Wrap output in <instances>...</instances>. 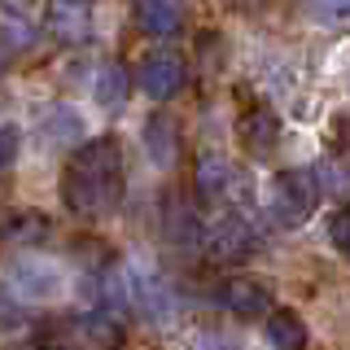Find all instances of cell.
Instances as JSON below:
<instances>
[{"label": "cell", "instance_id": "cell-1", "mask_svg": "<svg viewBox=\"0 0 350 350\" xmlns=\"http://www.w3.org/2000/svg\"><path fill=\"white\" fill-rule=\"evenodd\" d=\"M123 145L118 136L83 140L62 171V202L79 219H101L123 206Z\"/></svg>", "mask_w": 350, "mask_h": 350}, {"label": "cell", "instance_id": "cell-2", "mask_svg": "<svg viewBox=\"0 0 350 350\" xmlns=\"http://www.w3.org/2000/svg\"><path fill=\"white\" fill-rule=\"evenodd\" d=\"M320 180H315L311 167H289L271 180V197H267V211L280 228H302L306 219L315 215L320 206Z\"/></svg>", "mask_w": 350, "mask_h": 350}, {"label": "cell", "instance_id": "cell-3", "mask_svg": "<svg viewBox=\"0 0 350 350\" xmlns=\"http://www.w3.org/2000/svg\"><path fill=\"white\" fill-rule=\"evenodd\" d=\"M184 75H189V66H184L180 53L158 49V53H145V57H140V66L131 70V83H136L149 101H171L184 88Z\"/></svg>", "mask_w": 350, "mask_h": 350}, {"label": "cell", "instance_id": "cell-4", "mask_svg": "<svg viewBox=\"0 0 350 350\" xmlns=\"http://www.w3.org/2000/svg\"><path fill=\"white\" fill-rule=\"evenodd\" d=\"M202 245H206V254H211V262H245L254 254L258 237L245 219L232 215V219H219L211 232H202Z\"/></svg>", "mask_w": 350, "mask_h": 350}, {"label": "cell", "instance_id": "cell-5", "mask_svg": "<svg viewBox=\"0 0 350 350\" xmlns=\"http://www.w3.org/2000/svg\"><path fill=\"white\" fill-rule=\"evenodd\" d=\"M219 306L237 320H258L271 311V289L254 276H228L219 284Z\"/></svg>", "mask_w": 350, "mask_h": 350}, {"label": "cell", "instance_id": "cell-6", "mask_svg": "<svg viewBox=\"0 0 350 350\" xmlns=\"http://www.w3.org/2000/svg\"><path fill=\"white\" fill-rule=\"evenodd\" d=\"M44 27L62 44H83L92 36V0H49Z\"/></svg>", "mask_w": 350, "mask_h": 350}, {"label": "cell", "instance_id": "cell-7", "mask_svg": "<svg viewBox=\"0 0 350 350\" xmlns=\"http://www.w3.org/2000/svg\"><path fill=\"white\" fill-rule=\"evenodd\" d=\"M131 14H136V27L153 40H175L184 31V0H131Z\"/></svg>", "mask_w": 350, "mask_h": 350}, {"label": "cell", "instance_id": "cell-8", "mask_svg": "<svg viewBox=\"0 0 350 350\" xmlns=\"http://www.w3.org/2000/svg\"><path fill=\"white\" fill-rule=\"evenodd\" d=\"M9 280H14V289L31 302H49V298L62 293V271L44 258H18L14 267H9Z\"/></svg>", "mask_w": 350, "mask_h": 350}, {"label": "cell", "instance_id": "cell-9", "mask_svg": "<svg viewBox=\"0 0 350 350\" xmlns=\"http://www.w3.org/2000/svg\"><path fill=\"white\" fill-rule=\"evenodd\" d=\"M237 136H241V145L254 153V158L271 153V149L280 145V118H276V109H267V105H250L245 114L237 118Z\"/></svg>", "mask_w": 350, "mask_h": 350}, {"label": "cell", "instance_id": "cell-10", "mask_svg": "<svg viewBox=\"0 0 350 350\" xmlns=\"http://www.w3.org/2000/svg\"><path fill=\"white\" fill-rule=\"evenodd\" d=\"M180 123H175L171 114H149V123H145V153H149V162L153 167H162V171H171L175 162H180Z\"/></svg>", "mask_w": 350, "mask_h": 350}, {"label": "cell", "instance_id": "cell-11", "mask_svg": "<svg viewBox=\"0 0 350 350\" xmlns=\"http://www.w3.org/2000/svg\"><path fill=\"white\" fill-rule=\"evenodd\" d=\"M193 184H197V197H202L206 206H215V202H224V197H228V184H232V167H228V162L219 158L215 149H206L202 158H197V175H193Z\"/></svg>", "mask_w": 350, "mask_h": 350}, {"label": "cell", "instance_id": "cell-12", "mask_svg": "<svg viewBox=\"0 0 350 350\" xmlns=\"http://www.w3.org/2000/svg\"><path fill=\"white\" fill-rule=\"evenodd\" d=\"M267 346L271 350H306L311 333H306L302 315L298 311H267Z\"/></svg>", "mask_w": 350, "mask_h": 350}, {"label": "cell", "instance_id": "cell-13", "mask_svg": "<svg viewBox=\"0 0 350 350\" xmlns=\"http://www.w3.org/2000/svg\"><path fill=\"white\" fill-rule=\"evenodd\" d=\"M92 96H96L101 109H123L127 96H131V70L123 62L101 66V75H96V83H92Z\"/></svg>", "mask_w": 350, "mask_h": 350}, {"label": "cell", "instance_id": "cell-14", "mask_svg": "<svg viewBox=\"0 0 350 350\" xmlns=\"http://www.w3.org/2000/svg\"><path fill=\"white\" fill-rule=\"evenodd\" d=\"M162 228H167V241H171L175 250H197V245H202V224H197V215L184 202H175V197L167 202Z\"/></svg>", "mask_w": 350, "mask_h": 350}, {"label": "cell", "instance_id": "cell-15", "mask_svg": "<svg viewBox=\"0 0 350 350\" xmlns=\"http://www.w3.org/2000/svg\"><path fill=\"white\" fill-rule=\"evenodd\" d=\"M75 333L92 350H114L123 342V324H118L114 311H92V315H83V320H75Z\"/></svg>", "mask_w": 350, "mask_h": 350}, {"label": "cell", "instance_id": "cell-16", "mask_svg": "<svg viewBox=\"0 0 350 350\" xmlns=\"http://www.w3.org/2000/svg\"><path fill=\"white\" fill-rule=\"evenodd\" d=\"M44 237H49V219L36 211H18L0 224V241H9V245H36Z\"/></svg>", "mask_w": 350, "mask_h": 350}, {"label": "cell", "instance_id": "cell-17", "mask_svg": "<svg viewBox=\"0 0 350 350\" xmlns=\"http://www.w3.org/2000/svg\"><path fill=\"white\" fill-rule=\"evenodd\" d=\"M40 127H44V136H49L53 145H75V140L83 136V118L75 114V109H66V105H57Z\"/></svg>", "mask_w": 350, "mask_h": 350}, {"label": "cell", "instance_id": "cell-18", "mask_svg": "<svg viewBox=\"0 0 350 350\" xmlns=\"http://www.w3.org/2000/svg\"><path fill=\"white\" fill-rule=\"evenodd\" d=\"M328 241H333L337 254H350V211L346 206L328 215Z\"/></svg>", "mask_w": 350, "mask_h": 350}, {"label": "cell", "instance_id": "cell-19", "mask_svg": "<svg viewBox=\"0 0 350 350\" xmlns=\"http://www.w3.org/2000/svg\"><path fill=\"white\" fill-rule=\"evenodd\" d=\"M18 149H22V131L14 123H0V171H9L18 162Z\"/></svg>", "mask_w": 350, "mask_h": 350}, {"label": "cell", "instance_id": "cell-20", "mask_svg": "<svg viewBox=\"0 0 350 350\" xmlns=\"http://www.w3.org/2000/svg\"><path fill=\"white\" fill-rule=\"evenodd\" d=\"M311 14L324 18V22H328V18H342V14H346V0H311Z\"/></svg>", "mask_w": 350, "mask_h": 350}, {"label": "cell", "instance_id": "cell-21", "mask_svg": "<svg viewBox=\"0 0 350 350\" xmlns=\"http://www.w3.org/2000/svg\"><path fill=\"white\" fill-rule=\"evenodd\" d=\"M197 350H228V346L219 342V337H202V342H197Z\"/></svg>", "mask_w": 350, "mask_h": 350}, {"label": "cell", "instance_id": "cell-22", "mask_svg": "<svg viewBox=\"0 0 350 350\" xmlns=\"http://www.w3.org/2000/svg\"><path fill=\"white\" fill-rule=\"evenodd\" d=\"M0 5H5V9H14V14H22V9H27L31 0H0Z\"/></svg>", "mask_w": 350, "mask_h": 350}, {"label": "cell", "instance_id": "cell-23", "mask_svg": "<svg viewBox=\"0 0 350 350\" xmlns=\"http://www.w3.org/2000/svg\"><path fill=\"white\" fill-rule=\"evenodd\" d=\"M5 70H9V53H5V44H0V79H5Z\"/></svg>", "mask_w": 350, "mask_h": 350}, {"label": "cell", "instance_id": "cell-24", "mask_svg": "<svg viewBox=\"0 0 350 350\" xmlns=\"http://www.w3.org/2000/svg\"><path fill=\"white\" fill-rule=\"evenodd\" d=\"M262 0H237V9H258Z\"/></svg>", "mask_w": 350, "mask_h": 350}, {"label": "cell", "instance_id": "cell-25", "mask_svg": "<svg viewBox=\"0 0 350 350\" xmlns=\"http://www.w3.org/2000/svg\"><path fill=\"white\" fill-rule=\"evenodd\" d=\"M18 350H44V346H40V342H22Z\"/></svg>", "mask_w": 350, "mask_h": 350}]
</instances>
